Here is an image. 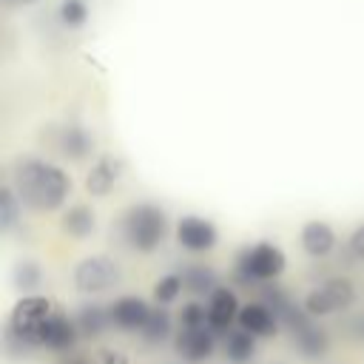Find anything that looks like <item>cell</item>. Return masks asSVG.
<instances>
[{
    "label": "cell",
    "instance_id": "obj_22",
    "mask_svg": "<svg viewBox=\"0 0 364 364\" xmlns=\"http://www.w3.org/2000/svg\"><path fill=\"white\" fill-rule=\"evenodd\" d=\"M11 279H14V287L23 290V296H34V290L43 284V267L34 259H20L14 264Z\"/></svg>",
    "mask_w": 364,
    "mask_h": 364
},
{
    "label": "cell",
    "instance_id": "obj_9",
    "mask_svg": "<svg viewBox=\"0 0 364 364\" xmlns=\"http://www.w3.org/2000/svg\"><path fill=\"white\" fill-rule=\"evenodd\" d=\"M208 327L216 333V336H228L230 330H233V324L239 321V310H242V304H239V299H236V293L230 290V287H216L210 296H208Z\"/></svg>",
    "mask_w": 364,
    "mask_h": 364
},
{
    "label": "cell",
    "instance_id": "obj_17",
    "mask_svg": "<svg viewBox=\"0 0 364 364\" xmlns=\"http://www.w3.org/2000/svg\"><path fill=\"white\" fill-rule=\"evenodd\" d=\"M60 151L68 156V159H74V162H82L91 151H94V136H91V131L88 128H82V125H65L63 131H60Z\"/></svg>",
    "mask_w": 364,
    "mask_h": 364
},
{
    "label": "cell",
    "instance_id": "obj_30",
    "mask_svg": "<svg viewBox=\"0 0 364 364\" xmlns=\"http://www.w3.org/2000/svg\"><path fill=\"white\" fill-rule=\"evenodd\" d=\"M353 330H355L358 338H364V316H358V318L353 321Z\"/></svg>",
    "mask_w": 364,
    "mask_h": 364
},
{
    "label": "cell",
    "instance_id": "obj_29",
    "mask_svg": "<svg viewBox=\"0 0 364 364\" xmlns=\"http://www.w3.org/2000/svg\"><path fill=\"white\" fill-rule=\"evenodd\" d=\"M57 364H94V361H91L88 355H82V353H77V350H74V353L63 355V358H60Z\"/></svg>",
    "mask_w": 364,
    "mask_h": 364
},
{
    "label": "cell",
    "instance_id": "obj_10",
    "mask_svg": "<svg viewBox=\"0 0 364 364\" xmlns=\"http://www.w3.org/2000/svg\"><path fill=\"white\" fill-rule=\"evenodd\" d=\"M151 310L154 307H148V301L139 299V296H119L108 304L111 327L119 330V333H142Z\"/></svg>",
    "mask_w": 364,
    "mask_h": 364
},
{
    "label": "cell",
    "instance_id": "obj_1",
    "mask_svg": "<svg viewBox=\"0 0 364 364\" xmlns=\"http://www.w3.org/2000/svg\"><path fill=\"white\" fill-rule=\"evenodd\" d=\"M14 185L20 202H26L34 210H57L71 188L65 171L40 159H23L14 168Z\"/></svg>",
    "mask_w": 364,
    "mask_h": 364
},
{
    "label": "cell",
    "instance_id": "obj_6",
    "mask_svg": "<svg viewBox=\"0 0 364 364\" xmlns=\"http://www.w3.org/2000/svg\"><path fill=\"white\" fill-rule=\"evenodd\" d=\"M119 264L108 256H85L77 267H74V287L85 296H97L111 290L119 282Z\"/></svg>",
    "mask_w": 364,
    "mask_h": 364
},
{
    "label": "cell",
    "instance_id": "obj_5",
    "mask_svg": "<svg viewBox=\"0 0 364 364\" xmlns=\"http://www.w3.org/2000/svg\"><path fill=\"white\" fill-rule=\"evenodd\" d=\"M355 301V287L347 276H333V279H324L318 287H313L301 307L310 318H324V316H333V313H344L350 310Z\"/></svg>",
    "mask_w": 364,
    "mask_h": 364
},
{
    "label": "cell",
    "instance_id": "obj_19",
    "mask_svg": "<svg viewBox=\"0 0 364 364\" xmlns=\"http://www.w3.org/2000/svg\"><path fill=\"white\" fill-rule=\"evenodd\" d=\"M60 228H63V233L71 236V239H88V236L97 230V216H94V210H91L88 205H71V208L63 213Z\"/></svg>",
    "mask_w": 364,
    "mask_h": 364
},
{
    "label": "cell",
    "instance_id": "obj_28",
    "mask_svg": "<svg viewBox=\"0 0 364 364\" xmlns=\"http://www.w3.org/2000/svg\"><path fill=\"white\" fill-rule=\"evenodd\" d=\"M100 364H131V361H128V355L119 353V350H102Z\"/></svg>",
    "mask_w": 364,
    "mask_h": 364
},
{
    "label": "cell",
    "instance_id": "obj_13",
    "mask_svg": "<svg viewBox=\"0 0 364 364\" xmlns=\"http://www.w3.org/2000/svg\"><path fill=\"white\" fill-rule=\"evenodd\" d=\"M236 327H242V330L250 333L253 338H270V336L279 333L282 324H279L276 313H273L264 301H247V304H242V310H239Z\"/></svg>",
    "mask_w": 364,
    "mask_h": 364
},
{
    "label": "cell",
    "instance_id": "obj_2",
    "mask_svg": "<svg viewBox=\"0 0 364 364\" xmlns=\"http://www.w3.org/2000/svg\"><path fill=\"white\" fill-rule=\"evenodd\" d=\"M54 313H57V304L48 296L34 293V296L17 299V304L9 313V324H6V347L20 350L23 355L28 350H40V333Z\"/></svg>",
    "mask_w": 364,
    "mask_h": 364
},
{
    "label": "cell",
    "instance_id": "obj_31",
    "mask_svg": "<svg viewBox=\"0 0 364 364\" xmlns=\"http://www.w3.org/2000/svg\"><path fill=\"white\" fill-rule=\"evenodd\" d=\"M9 3H20V0H9Z\"/></svg>",
    "mask_w": 364,
    "mask_h": 364
},
{
    "label": "cell",
    "instance_id": "obj_27",
    "mask_svg": "<svg viewBox=\"0 0 364 364\" xmlns=\"http://www.w3.org/2000/svg\"><path fill=\"white\" fill-rule=\"evenodd\" d=\"M350 253H353L358 262H364V222L350 233Z\"/></svg>",
    "mask_w": 364,
    "mask_h": 364
},
{
    "label": "cell",
    "instance_id": "obj_12",
    "mask_svg": "<svg viewBox=\"0 0 364 364\" xmlns=\"http://www.w3.org/2000/svg\"><path fill=\"white\" fill-rule=\"evenodd\" d=\"M219 233H216V225L210 219H202V216H182L176 222V242L191 250V253H205L216 245Z\"/></svg>",
    "mask_w": 364,
    "mask_h": 364
},
{
    "label": "cell",
    "instance_id": "obj_4",
    "mask_svg": "<svg viewBox=\"0 0 364 364\" xmlns=\"http://www.w3.org/2000/svg\"><path fill=\"white\" fill-rule=\"evenodd\" d=\"M284 253L279 245L273 242H256L250 247H245L236 259V279L245 287H256L264 282H276L284 273Z\"/></svg>",
    "mask_w": 364,
    "mask_h": 364
},
{
    "label": "cell",
    "instance_id": "obj_15",
    "mask_svg": "<svg viewBox=\"0 0 364 364\" xmlns=\"http://www.w3.org/2000/svg\"><path fill=\"white\" fill-rule=\"evenodd\" d=\"M301 247H304V253L313 256V259L330 256L333 247H336V233H333V228H330L327 222H318V219L307 222V225L301 228Z\"/></svg>",
    "mask_w": 364,
    "mask_h": 364
},
{
    "label": "cell",
    "instance_id": "obj_16",
    "mask_svg": "<svg viewBox=\"0 0 364 364\" xmlns=\"http://www.w3.org/2000/svg\"><path fill=\"white\" fill-rule=\"evenodd\" d=\"M74 324L82 338H97L111 327V313L108 304H82L74 316Z\"/></svg>",
    "mask_w": 364,
    "mask_h": 364
},
{
    "label": "cell",
    "instance_id": "obj_21",
    "mask_svg": "<svg viewBox=\"0 0 364 364\" xmlns=\"http://www.w3.org/2000/svg\"><path fill=\"white\" fill-rule=\"evenodd\" d=\"M171 333H173L171 313H168L165 307H154L139 336H142L148 344H162V341H168V338H171Z\"/></svg>",
    "mask_w": 364,
    "mask_h": 364
},
{
    "label": "cell",
    "instance_id": "obj_24",
    "mask_svg": "<svg viewBox=\"0 0 364 364\" xmlns=\"http://www.w3.org/2000/svg\"><path fill=\"white\" fill-rule=\"evenodd\" d=\"M17 216H20V196L11 188H3L0 191V228L11 230Z\"/></svg>",
    "mask_w": 364,
    "mask_h": 364
},
{
    "label": "cell",
    "instance_id": "obj_14",
    "mask_svg": "<svg viewBox=\"0 0 364 364\" xmlns=\"http://www.w3.org/2000/svg\"><path fill=\"white\" fill-rule=\"evenodd\" d=\"M119 171H122L119 159H114V156L97 159L91 165V171H88V176H85V191L91 196H108L114 191L117 179H119Z\"/></svg>",
    "mask_w": 364,
    "mask_h": 364
},
{
    "label": "cell",
    "instance_id": "obj_3",
    "mask_svg": "<svg viewBox=\"0 0 364 364\" xmlns=\"http://www.w3.org/2000/svg\"><path fill=\"white\" fill-rule=\"evenodd\" d=\"M119 230H122V239L131 250L151 253L162 245V239L168 233V216L154 202H136L122 213Z\"/></svg>",
    "mask_w": 364,
    "mask_h": 364
},
{
    "label": "cell",
    "instance_id": "obj_11",
    "mask_svg": "<svg viewBox=\"0 0 364 364\" xmlns=\"http://www.w3.org/2000/svg\"><path fill=\"white\" fill-rule=\"evenodd\" d=\"M290 341H293L296 353L307 361H318L330 353V333L321 324H316V318H310V316L290 330Z\"/></svg>",
    "mask_w": 364,
    "mask_h": 364
},
{
    "label": "cell",
    "instance_id": "obj_20",
    "mask_svg": "<svg viewBox=\"0 0 364 364\" xmlns=\"http://www.w3.org/2000/svg\"><path fill=\"white\" fill-rule=\"evenodd\" d=\"M179 276H182L185 290L193 293V296H210V293L219 287L216 273H213L210 267H205V264H188Z\"/></svg>",
    "mask_w": 364,
    "mask_h": 364
},
{
    "label": "cell",
    "instance_id": "obj_23",
    "mask_svg": "<svg viewBox=\"0 0 364 364\" xmlns=\"http://www.w3.org/2000/svg\"><path fill=\"white\" fill-rule=\"evenodd\" d=\"M182 290H185L182 276H179V273H168V276H162V279L154 284V301H156L159 307L173 304V301L179 299V293H182Z\"/></svg>",
    "mask_w": 364,
    "mask_h": 364
},
{
    "label": "cell",
    "instance_id": "obj_7",
    "mask_svg": "<svg viewBox=\"0 0 364 364\" xmlns=\"http://www.w3.org/2000/svg\"><path fill=\"white\" fill-rule=\"evenodd\" d=\"M216 333L210 327H179L173 336V350L188 364H202L216 353Z\"/></svg>",
    "mask_w": 364,
    "mask_h": 364
},
{
    "label": "cell",
    "instance_id": "obj_18",
    "mask_svg": "<svg viewBox=\"0 0 364 364\" xmlns=\"http://www.w3.org/2000/svg\"><path fill=\"white\" fill-rule=\"evenodd\" d=\"M222 355L230 364H250L256 358V338L250 333H245L242 327H233L222 338Z\"/></svg>",
    "mask_w": 364,
    "mask_h": 364
},
{
    "label": "cell",
    "instance_id": "obj_25",
    "mask_svg": "<svg viewBox=\"0 0 364 364\" xmlns=\"http://www.w3.org/2000/svg\"><path fill=\"white\" fill-rule=\"evenodd\" d=\"M85 17H88V9H85L82 0H63V6H60V23L65 28H80L85 23Z\"/></svg>",
    "mask_w": 364,
    "mask_h": 364
},
{
    "label": "cell",
    "instance_id": "obj_26",
    "mask_svg": "<svg viewBox=\"0 0 364 364\" xmlns=\"http://www.w3.org/2000/svg\"><path fill=\"white\" fill-rule=\"evenodd\" d=\"M179 327H208V304L188 301L179 310Z\"/></svg>",
    "mask_w": 364,
    "mask_h": 364
},
{
    "label": "cell",
    "instance_id": "obj_8",
    "mask_svg": "<svg viewBox=\"0 0 364 364\" xmlns=\"http://www.w3.org/2000/svg\"><path fill=\"white\" fill-rule=\"evenodd\" d=\"M80 338L82 336H80V330L74 324V316H65L63 310H57L46 321V327L40 333V350H51V353L68 355V353H74V347H77Z\"/></svg>",
    "mask_w": 364,
    "mask_h": 364
}]
</instances>
